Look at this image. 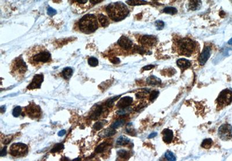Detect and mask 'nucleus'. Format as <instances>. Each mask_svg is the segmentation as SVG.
Listing matches in <instances>:
<instances>
[{
  "label": "nucleus",
  "mask_w": 232,
  "mask_h": 161,
  "mask_svg": "<svg viewBox=\"0 0 232 161\" xmlns=\"http://www.w3.org/2000/svg\"><path fill=\"white\" fill-rule=\"evenodd\" d=\"M109 16L114 21L118 22L124 19L129 13L127 7L121 2L113 3L106 7Z\"/></svg>",
  "instance_id": "1"
},
{
  "label": "nucleus",
  "mask_w": 232,
  "mask_h": 161,
  "mask_svg": "<svg viewBox=\"0 0 232 161\" xmlns=\"http://www.w3.org/2000/svg\"><path fill=\"white\" fill-rule=\"evenodd\" d=\"M80 30L86 34L92 33L98 28V22L96 17L93 14H87L84 16L79 22Z\"/></svg>",
  "instance_id": "2"
},
{
  "label": "nucleus",
  "mask_w": 232,
  "mask_h": 161,
  "mask_svg": "<svg viewBox=\"0 0 232 161\" xmlns=\"http://www.w3.org/2000/svg\"><path fill=\"white\" fill-rule=\"evenodd\" d=\"M196 43L189 38H184L177 43L178 51L180 55L190 57L196 49Z\"/></svg>",
  "instance_id": "3"
},
{
  "label": "nucleus",
  "mask_w": 232,
  "mask_h": 161,
  "mask_svg": "<svg viewBox=\"0 0 232 161\" xmlns=\"http://www.w3.org/2000/svg\"><path fill=\"white\" fill-rule=\"evenodd\" d=\"M28 152V147L22 143H16L12 144L10 147V154L14 157L24 156Z\"/></svg>",
  "instance_id": "4"
},
{
  "label": "nucleus",
  "mask_w": 232,
  "mask_h": 161,
  "mask_svg": "<svg viewBox=\"0 0 232 161\" xmlns=\"http://www.w3.org/2000/svg\"><path fill=\"white\" fill-rule=\"evenodd\" d=\"M51 60L50 53L46 50L38 51L32 57L31 61L35 64H43L50 61Z\"/></svg>",
  "instance_id": "5"
},
{
  "label": "nucleus",
  "mask_w": 232,
  "mask_h": 161,
  "mask_svg": "<svg viewBox=\"0 0 232 161\" xmlns=\"http://www.w3.org/2000/svg\"><path fill=\"white\" fill-rule=\"evenodd\" d=\"M218 135L222 140H229L232 139V127L229 124H223L219 128Z\"/></svg>",
  "instance_id": "6"
},
{
  "label": "nucleus",
  "mask_w": 232,
  "mask_h": 161,
  "mask_svg": "<svg viewBox=\"0 0 232 161\" xmlns=\"http://www.w3.org/2000/svg\"><path fill=\"white\" fill-rule=\"evenodd\" d=\"M232 101V91L226 89L223 90L217 98V102L221 106L229 105Z\"/></svg>",
  "instance_id": "7"
},
{
  "label": "nucleus",
  "mask_w": 232,
  "mask_h": 161,
  "mask_svg": "<svg viewBox=\"0 0 232 161\" xmlns=\"http://www.w3.org/2000/svg\"><path fill=\"white\" fill-rule=\"evenodd\" d=\"M13 69L15 73L19 74H24L28 70V66L22 57H19L14 61Z\"/></svg>",
  "instance_id": "8"
},
{
  "label": "nucleus",
  "mask_w": 232,
  "mask_h": 161,
  "mask_svg": "<svg viewBox=\"0 0 232 161\" xmlns=\"http://www.w3.org/2000/svg\"><path fill=\"white\" fill-rule=\"evenodd\" d=\"M26 111L28 115L32 118H37L39 117L41 114L40 107L34 103H32L27 106Z\"/></svg>",
  "instance_id": "9"
},
{
  "label": "nucleus",
  "mask_w": 232,
  "mask_h": 161,
  "mask_svg": "<svg viewBox=\"0 0 232 161\" xmlns=\"http://www.w3.org/2000/svg\"><path fill=\"white\" fill-rule=\"evenodd\" d=\"M44 81V76L42 74H36L31 83L28 86V89L29 90L40 89L41 84Z\"/></svg>",
  "instance_id": "10"
},
{
  "label": "nucleus",
  "mask_w": 232,
  "mask_h": 161,
  "mask_svg": "<svg viewBox=\"0 0 232 161\" xmlns=\"http://www.w3.org/2000/svg\"><path fill=\"white\" fill-rule=\"evenodd\" d=\"M140 43L143 46L151 47L157 43V39L153 36L146 35L142 36L140 39Z\"/></svg>",
  "instance_id": "11"
},
{
  "label": "nucleus",
  "mask_w": 232,
  "mask_h": 161,
  "mask_svg": "<svg viewBox=\"0 0 232 161\" xmlns=\"http://www.w3.org/2000/svg\"><path fill=\"white\" fill-rule=\"evenodd\" d=\"M211 55V48L208 46L205 47L201 52L200 56L198 58L199 63L201 65H204V64L207 62L210 57Z\"/></svg>",
  "instance_id": "12"
},
{
  "label": "nucleus",
  "mask_w": 232,
  "mask_h": 161,
  "mask_svg": "<svg viewBox=\"0 0 232 161\" xmlns=\"http://www.w3.org/2000/svg\"><path fill=\"white\" fill-rule=\"evenodd\" d=\"M133 102V98L131 97H124L121 98L117 103V106L120 109L125 108L130 106Z\"/></svg>",
  "instance_id": "13"
},
{
  "label": "nucleus",
  "mask_w": 232,
  "mask_h": 161,
  "mask_svg": "<svg viewBox=\"0 0 232 161\" xmlns=\"http://www.w3.org/2000/svg\"><path fill=\"white\" fill-rule=\"evenodd\" d=\"M118 45L124 49H130L132 45V41L125 36H122L118 41Z\"/></svg>",
  "instance_id": "14"
},
{
  "label": "nucleus",
  "mask_w": 232,
  "mask_h": 161,
  "mask_svg": "<svg viewBox=\"0 0 232 161\" xmlns=\"http://www.w3.org/2000/svg\"><path fill=\"white\" fill-rule=\"evenodd\" d=\"M173 131L168 129H164L163 131V141L167 144H169L171 143L173 139Z\"/></svg>",
  "instance_id": "15"
},
{
  "label": "nucleus",
  "mask_w": 232,
  "mask_h": 161,
  "mask_svg": "<svg viewBox=\"0 0 232 161\" xmlns=\"http://www.w3.org/2000/svg\"><path fill=\"white\" fill-rule=\"evenodd\" d=\"M176 64L180 69H182L183 70L189 68L191 66L190 62L189 60H187L185 58H181L178 60L177 61Z\"/></svg>",
  "instance_id": "16"
},
{
  "label": "nucleus",
  "mask_w": 232,
  "mask_h": 161,
  "mask_svg": "<svg viewBox=\"0 0 232 161\" xmlns=\"http://www.w3.org/2000/svg\"><path fill=\"white\" fill-rule=\"evenodd\" d=\"M102 112H103L102 106H100V105H98L97 107H96V108L93 110V112L91 114L90 118L92 119H93V120L97 119L98 118L100 117V116L102 114Z\"/></svg>",
  "instance_id": "17"
},
{
  "label": "nucleus",
  "mask_w": 232,
  "mask_h": 161,
  "mask_svg": "<svg viewBox=\"0 0 232 161\" xmlns=\"http://www.w3.org/2000/svg\"><path fill=\"white\" fill-rule=\"evenodd\" d=\"M116 133V131L115 130V129L111 127V128H108V129L105 130L104 131H102L99 134V136H101L102 137H108L110 136H114Z\"/></svg>",
  "instance_id": "18"
},
{
  "label": "nucleus",
  "mask_w": 232,
  "mask_h": 161,
  "mask_svg": "<svg viewBox=\"0 0 232 161\" xmlns=\"http://www.w3.org/2000/svg\"><path fill=\"white\" fill-rule=\"evenodd\" d=\"M147 83L149 85L152 86H156L159 85L161 83L160 78H158L156 76H151L147 78Z\"/></svg>",
  "instance_id": "19"
},
{
  "label": "nucleus",
  "mask_w": 232,
  "mask_h": 161,
  "mask_svg": "<svg viewBox=\"0 0 232 161\" xmlns=\"http://www.w3.org/2000/svg\"><path fill=\"white\" fill-rule=\"evenodd\" d=\"M201 4V0H189V7L191 10L195 11L200 8Z\"/></svg>",
  "instance_id": "20"
},
{
  "label": "nucleus",
  "mask_w": 232,
  "mask_h": 161,
  "mask_svg": "<svg viewBox=\"0 0 232 161\" xmlns=\"http://www.w3.org/2000/svg\"><path fill=\"white\" fill-rule=\"evenodd\" d=\"M62 73V75H63L64 78H65L66 80H69L73 75V70L71 68L67 67L63 70Z\"/></svg>",
  "instance_id": "21"
},
{
  "label": "nucleus",
  "mask_w": 232,
  "mask_h": 161,
  "mask_svg": "<svg viewBox=\"0 0 232 161\" xmlns=\"http://www.w3.org/2000/svg\"><path fill=\"white\" fill-rule=\"evenodd\" d=\"M98 20L103 27H107L109 24L108 18L104 14H99L98 15Z\"/></svg>",
  "instance_id": "22"
},
{
  "label": "nucleus",
  "mask_w": 232,
  "mask_h": 161,
  "mask_svg": "<svg viewBox=\"0 0 232 161\" xmlns=\"http://www.w3.org/2000/svg\"><path fill=\"white\" fill-rule=\"evenodd\" d=\"M109 145V144L107 142H104V143H101L100 144L98 145V147L96 148L95 152L98 153V154L104 152L107 149V148L108 147Z\"/></svg>",
  "instance_id": "23"
},
{
  "label": "nucleus",
  "mask_w": 232,
  "mask_h": 161,
  "mask_svg": "<svg viewBox=\"0 0 232 161\" xmlns=\"http://www.w3.org/2000/svg\"><path fill=\"white\" fill-rule=\"evenodd\" d=\"M126 4L131 6H135L145 5L147 4V2L144 1V0H128L126 1Z\"/></svg>",
  "instance_id": "24"
},
{
  "label": "nucleus",
  "mask_w": 232,
  "mask_h": 161,
  "mask_svg": "<svg viewBox=\"0 0 232 161\" xmlns=\"http://www.w3.org/2000/svg\"><path fill=\"white\" fill-rule=\"evenodd\" d=\"M130 140L128 137L124 136H121L118 137L116 143L118 145H125L130 143Z\"/></svg>",
  "instance_id": "25"
},
{
  "label": "nucleus",
  "mask_w": 232,
  "mask_h": 161,
  "mask_svg": "<svg viewBox=\"0 0 232 161\" xmlns=\"http://www.w3.org/2000/svg\"><path fill=\"white\" fill-rule=\"evenodd\" d=\"M212 145V140L211 139H205L201 143V147L205 149H210Z\"/></svg>",
  "instance_id": "26"
},
{
  "label": "nucleus",
  "mask_w": 232,
  "mask_h": 161,
  "mask_svg": "<svg viewBox=\"0 0 232 161\" xmlns=\"http://www.w3.org/2000/svg\"><path fill=\"white\" fill-rule=\"evenodd\" d=\"M108 122L106 120H101V121H98L97 122H96L93 126V128L95 130H100Z\"/></svg>",
  "instance_id": "27"
},
{
  "label": "nucleus",
  "mask_w": 232,
  "mask_h": 161,
  "mask_svg": "<svg viewBox=\"0 0 232 161\" xmlns=\"http://www.w3.org/2000/svg\"><path fill=\"white\" fill-rule=\"evenodd\" d=\"M117 154L120 158H124V159L129 158V157H130V153H129L128 151H126V150H119L117 152Z\"/></svg>",
  "instance_id": "28"
},
{
  "label": "nucleus",
  "mask_w": 232,
  "mask_h": 161,
  "mask_svg": "<svg viewBox=\"0 0 232 161\" xmlns=\"http://www.w3.org/2000/svg\"><path fill=\"white\" fill-rule=\"evenodd\" d=\"M124 123H125V120L124 119H120V120H118L116 121L115 122H114L113 123V124L112 125L111 127L116 129H117V128L122 126V125H124Z\"/></svg>",
  "instance_id": "29"
},
{
  "label": "nucleus",
  "mask_w": 232,
  "mask_h": 161,
  "mask_svg": "<svg viewBox=\"0 0 232 161\" xmlns=\"http://www.w3.org/2000/svg\"><path fill=\"white\" fill-rule=\"evenodd\" d=\"M88 64L91 66H92V67H95V66H98L99 64V61H98V59H96L95 57L89 58L88 60Z\"/></svg>",
  "instance_id": "30"
},
{
  "label": "nucleus",
  "mask_w": 232,
  "mask_h": 161,
  "mask_svg": "<svg viewBox=\"0 0 232 161\" xmlns=\"http://www.w3.org/2000/svg\"><path fill=\"white\" fill-rule=\"evenodd\" d=\"M63 148H64L63 144H57L54 146V147L52 149V150L50 151V152L52 153L58 152H59V151H62V150H63Z\"/></svg>",
  "instance_id": "31"
},
{
  "label": "nucleus",
  "mask_w": 232,
  "mask_h": 161,
  "mask_svg": "<svg viewBox=\"0 0 232 161\" xmlns=\"http://www.w3.org/2000/svg\"><path fill=\"white\" fill-rule=\"evenodd\" d=\"M163 11L164 13L170 14V15H174V14H176L178 12L177 9L173 7H167V8H164Z\"/></svg>",
  "instance_id": "32"
},
{
  "label": "nucleus",
  "mask_w": 232,
  "mask_h": 161,
  "mask_svg": "<svg viewBox=\"0 0 232 161\" xmlns=\"http://www.w3.org/2000/svg\"><path fill=\"white\" fill-rule=\"evenodd\" d=\"M22 112V109H21V107L20 106H16L15 108L13 109V112H12V115L14 117H19L20 116V115L21 114Z\"/></svg>",
  "instance_id": "33"
},
{
  "label": "nucleus",
  "mask_w": 232,
  "mask_h": 161,
  "mask_svg": "<svg viewBox=\"0 0 232 161\" xmlns=\"http://www.w3.org/2000/svg\"><path fill=\"white\" fill-rule=\"evenodd\" d=\"M159 91H153L150 94V97H149V100L151 102L154 101L159 96Z\"/></svg>",
  "instance_id": "34"
},
{
  "label": "nucleus",
  "mask_w": 232,
  "mask_h": 161,
  "mask_svg": "<svg viewBox=\"0 0 232 161\" xmlns=\"http://www.w3.org/2000/svg\"><path fill=\"white\" fill-rule=\"evenodd\" d=\"M131 111H132L131 108H129V107H126V108L121 109V110H120L119 111L117 112V114L119 115H124L128 113H130Z\"/></svg>",
  "instance_id": "35"
},
{
  "label": "nucleus",
  "mask_w": 232,
  "mask_h": 161,
  "mask_svg": "<svg viewBox=\"0 0 232 161\" xmlns=\"http://www.w3.org/2000/svg\"><path fill=\"white\" fill-rule=\"evenodd\" d=\"M165 157L167 158V160H171V161H174L176 160V158L173 154L171 152V151H167L165 154Z\"/></svg>",
  "instance_id": "36"
},
{
  "label": "nucleus",
  "mask_w": 232,
  "mask_h": 161,
  "mask_svg": "<svg viewBox=\"0 0 232 161\" xmlns=\"http://www.w3.org/2000/svg\"><path fill=\"white\" fill-rule=\"evenodd\" d=\"M118 97H114V98L109 99L107 101V102H106L107 106H109V107H112V106H113V105L114 101L118 98Z\"/></svg>",
  "instance_id": "37"
},
{
  "label": "nucleus",
  "mask_w": 232,
  "mask_h": 161,
  "mask_svg": "<svg viewBox=\"0 0 232 161\" xmlns=\"http://www.w3.org/2000/svg\"><path fill=\"white\" fill-rule=\"evenodd\" d=\"M155 24L158 28H160V29H163L164 26V23L161 20L156 21L155 23Z\"/></svg>",
  "instance_id": "38"
},
{
  "label": "nucleus",
  "mask_w": 232,
  "mask_h": 161,
  "mask_svg": "<svg viewBox=\"0 0 232 161\" xmlns=\"http://www.w3.org/2000/svg\"><path fill=\"white\" fill-rule=\"evenodd\" d=\"M47 12H48V14L50 16H53L56 14V11L52 8H48Z\"/></svg>",
  "instance_id": "39"
},
{
  "label": "nucleus",
  "mask_w": 232,
  "mask_h": 161,
  "mask_svg": "<svg viewBox=\"0 0 232 161\" xmlns=\"http://www.w3.org/2000/svg\"><path fill=\"white\" fill-rule=\"evenodd\" d=\"M110 62L114 64H118L120 62V60L117 57H113L110 60Z\"/></svg>",
  "instance_id": "40"
},
{
  "label": "nucleus",
  "mask_w": 232,
  "mask_h": 161,
  "mask_svg": "<svg viewBox=\"0 0 232 161\" xmlns=\"http://www.w3.org/2000/svg\"><path fill=\"white\" fill-rule=\"evenodd\" d=\"M126 131L128 134H130V135H131L132 136H134L135 135V130H134V129H132L131 127H130V128L128 127L126 129Z\"/></svg>",
  "instance_id": "41"
},
{
  "label": "nucleus",
  "mask_w": 232,
  "mask_h": 161,
  "mask_svg": "<svg viewBox=\"0 0 232 161\" xmlns=\"http://www.w3.org/2000/svg\"><path fill=\"white\" fill-rule=\"evenodd\" d=\"M73 1L80 4H85L87 3L88 0H73Z\"/></svg>",
  "instance_id": "42"
},
{
  "label": "nucleus",
  "mask_w": 232,
  "mask_h": 161,
  "mask_svg": "<svg viewBox=\"0 0 232 161\" xmlns=\"http://www.w3.org/2000/svg\"><path fill=\"white\" fill-rule=\"evenodd\" d=\"M153 68H154V65H147V66L143 67V69H144V70H151V69H153Z\"/></svg>",
  "instance_id": "43"
},
{
  "label": "nucleus",
  "mask_w": 232,
  "mask_h": 161,
  "mask_svg": "<svg viewBox=\"0 0 232 161\" xmlns=\"http://www.w3.org/2000/svg\"><path fill=\"white\" fill-rule=\"evenodd\" d=\"M0 154H0V155H1V156H5V155L7 154V147H5L1 150V153H0Z\"/></svg>",
  "instance_id": "44"
},
{
  "label": "nucleus",
  "mask_w": 232,
  "mask_h": 161,
  "mask_svg": "<svg viewBox=\"0 0 232 161\" xmlns=\"http://www.w3.org/2000/svg\"><path fill=\"white\" fill-rule=\"evenodd\" d=\"M157 133L156 132L152 133L148 136V139H152V138H153L154 137H156L157 136Z\"/></svg>",
  "instance_id": "45"
},
{
  "label": "nucleus",
  "mask_w": 232,
  "mask_h": 161,
  "mask_svg": "<svg viewBox=\"0 0 232 161\" xmlns=\"http://www.w3.org/2000/svg\"><path fill=\"white\" fill-rule=\"evenodd\" d=\"M136 96H137V97L138 98H142V97H143L145 96V93H138L136 94Z\"/></svg>",
  "instance_id": "46"
},
{
  "label": "nucleus",
  "mask_w": 232,
  "mask_h": 161,
  "mask_svg": "<svg viewBox=\"0 0 232 161\" xmlns=\"http://www.w3.org/2000/svg\"><path fill=\"white\" fill-rule=\"evenodd\" d=\"M66 134V130H62L58 133V136H63Z\"/></svg>",
  "instance_id": "47"
},
{
  "label": "nucleus",
  "mask_w": 232,
  "mask_h": 161,
  "mask_svg": "<svg viewBox=\"0 0 232 161\" xmlns=\"http://www.w3.org/2000/svg\"><path fill=\"white\" fill-rule=\"evenodd\" d=\"M145 106H146V103H142V104H140L139 106H137V111L139 110L141 108H144V107H145Z\"/></svg>",
  "instance_id": "48"
},
{
  "label": "nucleus",
  "mask_w": 232,
  "mask_h": 161,
  "mask_svg": "<svg viewBox=\"0 0 232 161\" xmlns=\"http://www.w3.org/2000/svg\"><path fill=\"white\" fill-rule=\"evenodd\" d=\"M102 0H90V2L92 4H96L99 3H100Z\"/></svg>",
  "instance_id": "49"
},
{
  "label": "nucleus",
  "mask_w": 232,
  "mask_h": 161,
  "mask_svg": "<svg viewBox=\"0 0 232 161\" xmlns=\"http://www.w3.org/2000/svg\"><path fill=\"white\" fill-rule=\"evenodd\" d=\"M6 111V108H5V106H2L1 107V111L2 113L5 112Z\"/></svg>",
  "instance_id": "50"
},
{
  "label": "nucleus",
  "mask_w": 232,
  "mask_h": 161,
  "mask_svg": "<svg viewBox=\"0 0 232 161\" xmlns=\"http://www.w3.org/2000/svg\"><path fill=\"white\" fill-rule=\"evenodd\" d=\"M228 44H230V45H232V38H231L230 40H229V41H228Z\"/></svg>",
  "instance_id": "51"
},
{
  "label": "nucleus",
  "mask_w": 232,
  "mask_h": 161,
  "mask_svg": "<svg viewBox=\"0 0 232 161\" xmlns=\"http://www.w3.org/2000/svg\"><path fill=\"white\" fill-rule=\"evenodd\" d=\"M153 1H158V0H153Z\"/></svg>",
  "instance_id": "52"
}]
</instances>
